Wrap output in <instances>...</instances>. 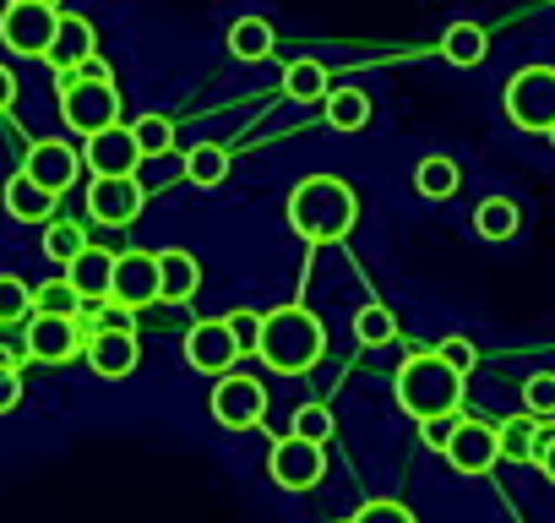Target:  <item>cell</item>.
<instances>
[{
  "instance_id": "6da1fadb",
  "label": "cell",
  "mask_w": 555,
  "mask_h": 523,
  "mask_svg": "<svg viewBox=\"0 0 555 523\" xmlns=\"http://www.w3.org/2000/svg\"><path fill=\"white\" fill-rule=\"evenodd\" d=\"M289 229L311 245H327V240H349L354 224H360V196L349 180L338 175H306L295 191H289Z\"/></svg>"
},
{
  "instance_id": "7a4b0ae2",
  "label": "cell",
  "mask_w": 555,
  "mask_h": 523,
  "mask_svg": "<svg viewBox=\"0 0 555 523\" xmlns=\"http://www.w3.org/2000/svg\"><path fill=\"white\" fill-rule=\"evenodd\" d=\"M256 355H261L272 371L300 377V371L322 366V355H327V328H322V317L306 311V306H278V311L261 317V344H256Z\"/></svg>"
},
{
  "instance_id": "3957f363",
  "label": "cell",
  "mask_w": 555,
  "mask_h": 523,
  "mask_svg": "<svg viewBox=\"0 0 555 523\" xmlns=\"http://www.w3.org/2000/svg\"><path fill=\"white\" fill-rule=\"evenodd\" d=\"M392 393H398V404L425 425V420H441V414H457V404H463V377L436 355V349H420V355H409L403 366H398V382H392Z\"/></svg>"
},
{
  "instance_id": "277c9868",
  "label": "cell",
  "mask_w": 555,
  "mask_h": 523,
  "mask_svg": "<svg viewBox=\"0 0 555 523\" xmlns=\"http://www.w3.org/2000/svg\"><path fill=\"white\" fill-rule=\"evenodd\" d=\"M61 120H66V131H82V137H99V131L120 126V93H115V82L61 77Z\"/></svg>"
},
{
  "instance_id": "5b68a950",
  "label": "cell",
  "mask_w": 555,
  "mask_h": 523,
  "mask_svg": "<svg viewBox=\"0 0 555 523\" xmlns=\"http://www.w3.org/2000/svg\"><path fill=\"white\" fill-rule=\"evenodd\" d=\"M506 120L517 131H544L555 126V66H522L506 82Z\"/></svg>"
},
{
  "instance_id": "8992f818",
  "label": "cell",
  "mask_w": 555,
  "mask_h": 523,
  "mask_svg": "<svg viewBox=\"0 0 555 523\" xmlns=\"http://www.w3.org/2000/svg\"><path fill=\"white\" fill-rule=\"evenodd\" d=\"M55 23H61V12H50V7L7 0V12H0V44H7L12 55L44 61V55H50V44H55Z\"/></svg>"
},
{
  "instance_id": "52a82bcc",
  "label": "cell",
  "mask_w": 555,
  "mask_h": 523,
  "mask_svg": "<svg viewBox=\"0 0 555 523\" xmlns=\"http://www.w3.org/2000/svg\"><path fill=\"white\" fill-rule=\"evenodd\" d=\"M327 474V452L317 442H300V436H278L272 452H267V480L278 490H311L322 485Z\"/></svg>"
},
{
  "instance_id": "ba28073f",
  "label": "cell",
  "mask_w": 555,
  "mask_h": 523,
  "mask_svg": "<svg viewBox=\"0 0 555 523\" xmlns=\"http://www.w3.org/2000/svg\"><path fill=\"white\" fill-rule=\"evenodd\" d=\"M207 409H212L218 425H229V431H250V425L267 420V387H261L256 377H234V371H229V377L212 382Z\"/></svg>"
},
{
  "instance_id": "9c48e42d",
  "label": "cell",
  "mask_w": 555,
  "mask_h": 523,
  "mask_svg": "<svg viewBox=\"0 0 555 523\" xmlns=\"http://www.w3.org/2000/svg\"><path fill=\"white\" fill-rule=\"evenodd\" d=\"M158 301V256L153 251H120L115 279H109V306L120 311H147Z\"/></svg>"
},
{
  "instance_id": "30bf717a",
  "label": "cell",
  "mask_w": 555,
  "mask_h": 523,
  "mask_svg": "<svg viewBox=\"0 0 555 523\" xmlns=\"http://www.w3.org/2000/svg\"><path fill=\"white\" fill-rule=\"evenodd\" d=\"M142 202H147V191L137 175H93V186H88V213L109 229H126L131 218H142Z\"/></svg>"
},
{
  "instance_id": "8fae6325",
  "label": "cell",
  "mask_w": 555,
  "mask_h": 523,
  "mask_svg": "<svg viewBox=\"0 0 555 523\" xmlns=\"http://www.w3.org/2000/svg\"><path fill=\"white\" fill-rule=\"evenodd\" d=\"M88 349L82 328L72 317H28V339H23V355L39 360V366H66Z\"/></svg>"
},
{
  "instance_id": "7c38bea8",
  "label": "cell",
  "mask_w": 555,
  "mask_h": 523,
  "mask_svg": "<svg viewBox=\"0 0 555 523\" xmlns=\"http://www.w3.org/2000/svg\"><path fill=\"white\" fill-rule=\"evenodd\" d=\"M234 360H240V344L229 339V328H223V317H207V322H196L191 333H185V366L191 371H202V377H229L234 371Z\"/></svg>"
},
{
  "instance_id": "4fadbf2b",
  "label": "cell",
  "mask_w": 555,
  "mask_h": 523,
  "mask_svg": "<svg viewBox=\"0 0 555 523\" xmlns=\"http://www.w3.org/2000/svg\"><path fill=\"white\" fill-rule=\"evenodd\" d=\"M23 175H28L34 186H44L50 196H61V191L82 175V153H77L72 142H34L28 158H23Z\"/></svg>"
},
{
  "instance_id": "5bb4252c",
  "label": "cell",
  "mask_w": 555,
  "mask_h": 523,
  "mask_svg": "<svg viewBox=\"0 0 555 523\" xmlns=\"http://www.w3.org/2000/svg\"><path fill=\"white\" fill-rule=\"evenodd\" d=\"M82 355H88L93 377H104V382H120V377H131V371L142 366V344H137L131 328H104V333H93Z\"/></svg>"
},
{
  "instance_id": "9a60e30c",
  "label": "cell",
  "mask_w": 555,
  "mask_h": 523,
  "mask_svg": "<svg viewBox=\"0 0 555 523\" xmlns=\"http://www.w3.org/2000/svg\"><path fill=\"white\" fill-rule=\"evenodd\" d=\"M495 458H501L495 425H485V420H457V431H452V442H447V463H452L457 474H490Z\"/></svg>"
},
{
  "instance_id": "2e32d148",
  "label": "cell",
  "mask_w": 555,
  "mask_h": 523,
  "mask_svg": "<svg viewBox=\"0 0 555 523\" xmlns=\"http://www.w3.org/2000/svg\"><path fill=\"white\" fill-rule=\"evenodd\" d=\"M99 55V34H93V23L88 17H77V12H61V23H55V44H50V66L61 72V77H72L82 61H93Z\"/></svg>"
},
{
  "instance_id": "e0dca14e",
  "label": "cell",
  "mask_w": 555,
  "mask_h": 523,
  "mask_svg": "<svg viewBox=\"0 0 555 523\" xmlns=\"http://www.w3.org/2000/svg\"><path fill=\"white\" fill-rule=\"evenodd\" d=\"M142 153L131 142V126H109L99 137H88V169L93 175H137Z\"/></svg>"
},
{
  "instance_id": "ac0fdd59",
  "label": "cell",
  "mask_w": 555,
  "mask_h": 523,
  "mask_svg": "<svg viewBox=\"0 0 555 523\" xmlns=\"http://www.w3.org/2000/svg\"><path fill=\"white\" fill-rule=\"evenodd\" d=\"M109 279H115V256L109 251H99V245H88L72 268H66V284L77 290V301L82 306H99V301H109Z\"/></svg>"
},
{
  "instance_id": "d6986e66",
  "label": "cell",
  "mask_w": 555,
  "mask_h": 523,
  "mask_svg": "<svg viewBox=\"0 0 555 523\" xmlns=\"http://www.w3.org/2000/svg\"><path fill=\"white\" fill-rule=\"evenodd\" d=\"M202 290V262L191 251H158V301H191Z\"/></svg>"
},
{
  "instance_id": "ffe728a7",
  "label": "cell",
  "mask_w": 555,
  "mask_h": 523,
  "mask_svg": "<svg viewBox=\"0 0 555 523\" xmlns=\"http://www.w3.org/2000/svg\"><path fill=\"white\" fill-rule=\"evenodd\" d=\"M0 202H7V213L17 218V224H55V196L44 191V186H34L23 169L7 180V191H0Z\"/></svg>"
},
{
  "instance_id": "44dd1931",
  "label": "cell",
  "mask_w": 555,
  "mask_h": 523,
  "mask_svg": "<svg viewBox=\"0 0 555 523\" xmlns=\"http://www.w3.org/2000/svg\"><path fill=\"white\" fill-rule=\"evenodd\" d=\"M272 50H278V34H272L267 17H234V23H229V55H234V61L256 66V61H267Z\"/></svg>"
},
{
  "instance_id": "7402d4cb",
  "label": "cell",
  "mask_w": 555,
  "mask_h": 523,
  "mask_svg": "<svg viewBox=\"0 0 555 523\" xmlns=\"http://www.w3.org/2000/svg\"><path fill=\"white\" fill-rule=\"evenodd\" d=\"M539 436H544V420H533V414H512V420L495 425V442H501L506 463H533L539 458Z\"/></svg>"
},
{
  "instance_id": "603a6c76",
  "label": "cell",
  "mask_w": 555,
  "mask_h": 523,
  "mask_svg": "<svg viewBox=\"0 0 555 523\" xmlns=\"http://www.w3.org/2000/svg\"><path fill=\"white\" fill-rule=\"evenodd\" d=\"M322 104H327V126L333 131H365L371 126V93L365 88H333Z\"/></svg>"
},
{
  "instance_id": "cb8c5ba5",
  "label": "cell",
  "mask_w": 555,
  "mask_h": 523,
  "mask_svg": "<svg viewBox=\"0 0 555 523\" xmlns=\"http://www.w3.org/2000/svg\"><path fill=\"white\" fill-rule=\"evenodd\" d=\"M457 186H463V175H457V164H452L447 153L420 158V169H414V191H420L425 202H447Z\"/></svg>"
},
{
  "instance_id": "d4e9b609",
  "label": "cell",
  "mask_w": 555,
  "mask_h": 523,
  "mask_svg": "<svg viewBox=\"0 0 555 523\" xmlns=\"http://www.w3.org/2000/svg\"><path fill=\"white\" fill-rule=\"evenodd\" d=\"M284 93H289L295 104H317V99H327V93H333L327 66H322V61H289V66H284Z\"/></svg>"
},
{
  "instance_id": "484cf974",
  "label": "cell",
  "mask_w": 555,
  "mask_h": 523,
  "mask_svg": "<svg viewBox=\"0 0 555 523\" xmlns=\"http://www.w3.org/2000/svg\"><path fill=\"white\" fill-rule=\"evenodd\" d=\"M517 224H522V213H517L512 196H485V202L474 207V229H479V240H512Z\"/></svg>"
},
{
  "instance_id": "4316f807",
  "label": "cell",
  "mask_w": 555,
  "mask_h": 523,
  "mask_svg": "<svg viewBox=\"0 0 555 523\" xmlns=\"http://www.w3.org/2000/svg\"><path fill=\"white\" fill-rule=\"evenodd\" d=\"M485 50H490V39H485L479 23H452V28L441 34V55H447L452 66H479Z\"/></svg>"
},
{
  "instance_id": "83f0119b",
  "label": "cell",
  "mask_w": 555,
  "mask_h": 523,
  "mask_svg": "<svg viewBox=\"0 0 555 523\" xmlns=\"http://www.w3.org/2000/svg\"><path fill=\"white\" fill-rule=\"evenodd\" d=\"M185 180L202 186V191L223 186V180H229V153H223L218 142H196V148L185 153Z\"/></svg>"
},
{
  "instance_id": "f1b7e54d",
  "label": "cell",
  "mask_w": 555,
  "mask_h": 523,
  "mask_svg": "<svg viewBox=\"0 0 555 523\" xmlns=\"http://www.w3.org/2000/svg\"><path fill=\"white\" fill-rule=\"evenodd\" d=\"M82 251H88V229H82V224H72V218L44 224V256H50V262H66V268H72Z\"/></svg>"
},
{
  "instance_id": "f546056e",
  "label": "cell",
  "mask_w": 555,
  "mask_h": 523,
  "mask_svg": "<svg viewBox=\"0 0 555 523\" xmlns=\"http://www.w3.org/2000/svg\"><path fill=\"white\" fill-rule=\"evenodd\" d=\"M131 142H137L142 158H164V153L175 148V120H164V115H142V120H131Z\"/></svg>"
},
{
  "instance_id": "4dcf8cb0",
  "label": "cell",
  "mask_w": 555,
  "mask_h": 523,
  "mask_svg": "<svg viewBox=\"0 0 555 523\" xmlns=\"http://www.w3.org/2000/svg\"><path fill=\"white\" fill-rule=\"evenodd\" d=\"M34 317H82V301H77V290L66 284V279H50V284H39L34 290Z\"/></svg>"
},
{
  "instance_id": "1f68e13d",
  "label": "cell",
  "mask_w": 555,
  "mask_h": 523,
  "mask_svg": "<svg viewBox=\"0 0 555 523\" xmlns=\"http://www.w3.org/2000/svg\"><path fill=\"white\" fill-rule=\"evenodd\" d=\"M354 339L360 344H392L398 339V311L392 306H360V317H354Z\"/></svg>"
},
{
  "instance_id": "d6a6232c",
  "label": "cell",
  "mask_w": 555,
  "mask_h": 523,
  "mask_svg": "<svg viewBox=\"0 0 555 523\" xmlns=\"http://www.w3.org/2000/svg\"><path fill=\"white\" fill-rule=\"evenodd\" d=\"M34 317V290L12 273H0V328H17Z\"/></svg>"
},
{
  "instance_id": "836d02e7",
  "label": "cell",
  "mask_w": 555,
  "mask_h": 523,
  "mask_svg": "<svg viewBox=\"0 0 555 523\" xmlns=\"http://www.w3.org/2000/svg\"><path fill=\"white\" fill-rule=\"evenodd\" d=\"M289 436H300V442H327L333 436V409L327 404H300L295 409V425H289Z\"/></svg>"
},
{
  "instance_id": "e575fe53",
  "label": "cell",
  "mask_w": 555,
  "mask_h": 523,
  "mask_svg": "<svg viewBox=\"0 0 555 523\" xmlns=\"http://www.w3.org/2000/svg\"><path fill=\"white\" fill-rule=\"evenodd\" d=\"M522 414H533V420L555 414V371H533V377H528V387H522Z\"/></svg>"
},
{
  "instance_id": "d590c367",
  "label": "cell",
  "mask_w": 555,
  "mask_h": 523,
  "mask_svg": "<svg viewBox=\"0 0 555 523\" xmlns=\"http://www.w3.org/2000/svg\"><path fill=\"white\" fill-rule=\"evenodd\" d=\"M223 328H229V339L240 344V355H256V344H261V311H229Z\"/></svg>"
},
{
  "instance_id": "8d00e7d4",
  "label": "cell",
  "mask_w": 555,
  "mask_h": 523,
  "mask_svg": "<svg viewBox=\"0 0 555 523\" xmlns=\"http://www.w3.org/2000/svg\"><path fill=\"white\" fill-rule=\"evenodd\" d=\"M349 523H420V518H414L403 501H392V496H376V501H365V507H360Z\"/></svg>"
},
{
  "instance_id": "74e56055",
  "label": "cell",
  "mask_w": 555,
  "mask_h": 523,
  "mask_svg": "<svg viewBox=\"0 0 555 523\" xmlns=\"http://www.w3.org/2000/svg\"><path fill=\"white\" fill-rule=\"evenodd\" d=\"M436 355H441V360H447V366H452L457 377H468V371H474V360H479V349H474V344H468L463 333L441 339V344H436Z\"/></svg>"
},
{
  "instance_id": "f35d334b",
  "label": "cell",
  "mask_w": 555,
  "mask_h": 523,
  "mask_svg": "<svg viewBox=\"0 0 555 523\" xmlns=\"http://www.w3.org/2000/svg\"><path fill=\"white\" fill-rule=\"evenodd\" d=\"M23 404V371L17 366H0V414H12Z\"/></svg>"
},
{
  "instance_id": "ab89813d",
  "label": "cell",
  "mask_w": 555,
  "mask_h": 523,
  "mask_svg": "<svg viewBox=\"0 0 555 523\" xmlns=\"http://www.w3.org/2000/svg\"><path fill=\"white\" fill-rule=\"evenodd\" d=\"M452 431H457V414H441V420H425V425H420V436H425V447H436V452H447V442H452Z\"/></svg>"
},
{
  "instance_id": "60d3db41",
  "label": "cell",
  "mask_w": 555,
  "mask_h": 523,
  "mask_svg": "<svg viewBox=\"0 0 555 523\" xmlns=\"http://www.w3.org/2000/svg\"><path fill=\"white\" fill-rule=\"evenodd\" d=\"M72 77H82V82H115V66H109L104 55H93V61H82Z\"/></svg>"
},
{
  "instance_id": "b9f144b4",
  "label": "cell",
  "mask_w": 555,
  "mask_h": 523,
  "mask_svg": "<svg viewBox=\"0 0 555 523\" xmlns=\"http://www.w3.org/2000/svg\"><path fill=\"white\" fill-rule=\"evenodd\" d=\"M539 469H544V480H555V431L544 425V436H539V458H533Z\"/></svg>"
},
{
  "instance_id": "7bdbcfd3",
  "label": "cell",
  "mask_w": 555,
  "mask_h": 523,
  "mask_svg": "<svg viewBox=\"0 0 555 523\" xmlns=\"http://www.w3.org/2000/svg\"><path fill=\"white\" fill-rule=\"evenodd\" d=\"M17 104V77H12V66H0V115H7Z\"/></svg>"
},
{
  "instance_id": "ee69618b",
  "label": "cell",
  "mask_w": 555,
  "mask_h": 523,
  "mask_svg": "<svg viewBox=\"0 0 555 523\" xmlns=\"http://www.w3.org/2000/svg\"><path fill=\"white\" fill-rule=\"evenodd\" d=\"M28 7H50V12H61V0H28Z\"/></svg>"
},
{
  "instance_id": "f6af8a7d",
  "label": "cell",
  "mask_w": 555,
  "mask_h": 523,
  "mask_svg": "<svg viewBox=\"0 0 555 523\" xmlns=\"http://www.w3.org/2000/svg\"><path fill=\"white\" fill-rule=\"evenodd\" d=\"M550 142H555V126H550Z\"/></svg>"
},
{
  "instance_id": "bcb514c9",
  "label": "cell",
  "mask_w": 555,
  "mask_h": 523,
  "mask_svg": "<svg viewBox=\"0 0 555 523\" xmlns=\"http://www.w3.org/2000/svg\"><path fill=\"white\" fill-rule=\"evenodd\" d=\"M344 523H349V518H344Z\"/></svg>"
}]
</instances>
